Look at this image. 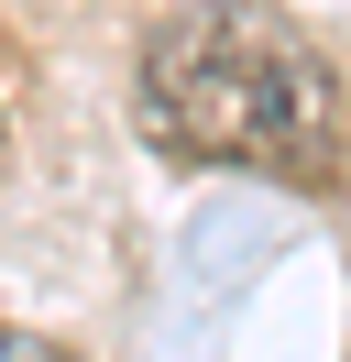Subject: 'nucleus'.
<instances>
[{
    "label": "nucleus",
    "instance_id": "nucleus-1",
    "mask_svg": "<svg viewBox=\"0 0 351 362\" xmlns=\"http://www.w3.org/2000/svg\"><path fill=\"white\" fill-rule=\"evenodd\" d=\"M132 121L176 165H263V176H297V187H318L340 165L329 77L275 23H253L241 0H197V11H176L143 45Z\"/></svg>",
    "mask_w": 351,
    "mask_h": 362
}]
</instances>
